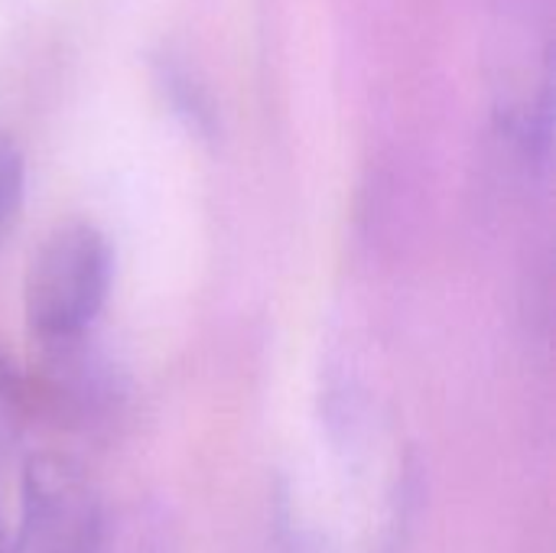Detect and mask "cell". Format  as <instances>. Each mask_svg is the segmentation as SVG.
<instances>
[{
    "label": "cell",
    "instance_id": "1",
    "mask_svg": "<svg viewBox=\"0 0 556 553\" xmlns=\"http://www.w3.org/2000/svg\"><path fill=\"white\" fill-rule=\"evenodd\" d=\"M114 280V251L91 222H62L33 251L23 277L29 336L46 355L81 349Z\"/></svg>",
    "mask_w": 556,
    "mask_h": 553
},
{
    "label": "cell",
    "instance_id": "2",
    "mask_svg": "<svg viewBox=\"0 0 556 553\" xmlns=\"http://www.w3.org/2000/svg\"><path fill=\"white\" fill-rule=\"evenodd\" d=\"M26 189V163L16 147V140L0 127V231L13 222L20 212Z\"/></svg>",
    "mask_w": 556,
    "mask_h": 553
},
{
    "label": "cell",
    "instance_id": "3",
    "mask_svg": "<svg viewBox=\"0 0 556 553\" xmlns=\"http://www.w3.org/2000/svg\"><path fill=\"white\" fill-rule=\"evenodd\" d=\"M26 553H101V531L65 538V541L62 538H49V541L26 538Z\"/></svg>",
    "mask_w": 556,
    "mask_h": 553
},
{
    "label": "cell",
    "instance_id": "4",
    "mask_svg": "<svg viewBox=\"0 0 556 553\" xmlns=\"http://www.w3.org/2000/svg\"><path fill=\"white\" fill-rule=\"evenodd\" d=\"M0 553H10V541H7V525H3V512H0Z\"/></svg>",
    "mask_w": 556,
    "mask_h": 553
}]
</instances>
